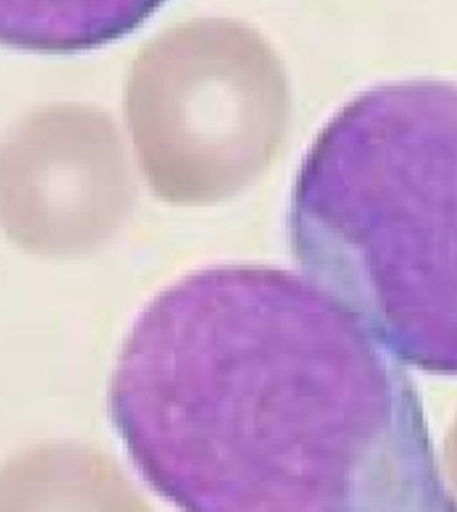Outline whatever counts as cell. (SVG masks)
<instances>
[{
    "instance_id": "2",
    "label": "cell",
    "mask_w": 457,
    "mask_h": 512,
    "mask_svg": "<svg viewBox=\"0 0 457 512\" xmlns=\"http://www.w3.org/2000/svg\"><path fill=\"white\" fill-rule=\"evenodd\" d=\"M293 254L400 363L457 375V84L349 100L291 191Z\"/></svg>"
},
{
    "instance_id": "1",
    "label": "cell",
    "mask_w": 457,
    "mask_h": 512,
    "mask_svg": "<svg viewBox=\"0 0 457 512\" xmlns=\"http://www.w3.org/2000/svg\"><path fill=\"white\" fill-rule=\"evenodd\" d=\"M109 414L184 511H454L397 357L313 279L217 265L125 336Z\"/></svg>"
},
{
    "instance_id": "3",
    "label": "cell",
    "mask_w": 457,
    "mask_h": 512,
    "mask_svg": "<svg viewBox=\"0 0 457 512\" xmlns=\"http://www.w3.org/2000/svg\"><path fill=\"white\" fill-rule=\"evenodd\" d=\"M283 100L270 77H138L127 118L156 197L208 206L243 190L274 156Z\"/></svg>"
},
{
    "instance_id": "4",
    "label": "cell",
    "mask_w": 457,
    "mask_h": 512,
    "mask_svg": "<svg viewBox=\"0 0 457 512\" xmlns=\"http://www.w3.org/2000/svg\"><path fill=\"white\" fill-rule=\"evenodd\" d=\"M134 181L108 116L45 109L0 143V229L42 257L92 254L133 213Z\"/></svg>"
},
{
    "instance_id": "5",
    "label": "cell",
    "mask_w": 457,
    "mask_h": 512,
    "mask_svg": "<svg viewBox=\"0 0 457 512\" xmlns=\"http://www.w3.org/2000/svg\"><path fill=\"white\" fill-rule=\"evenodd\" d=\"M168 0H0V45L38 54L99 49L134 33Z\"/></svg>"
}]
</instances>
